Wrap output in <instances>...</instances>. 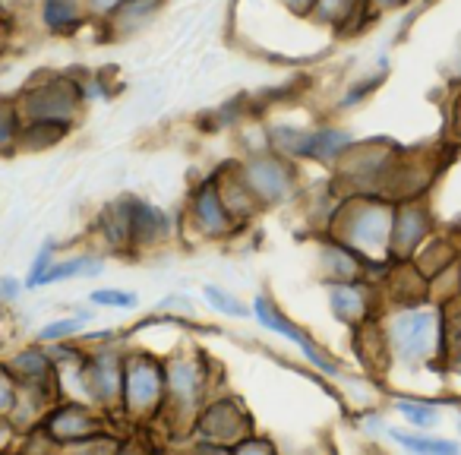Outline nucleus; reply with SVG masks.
Returning <instances> with one entry per match:
<instances>
[{
    "instance_id": "nucleus-8",
    "label": "nucleus",
    "mask_w": 461,
    "mask_h": 455,
    "mask_svg": "<svg viewBox=\"0 0 461 455\" xmlns=\"http://www.w3.org/2000/svg\"><path fill=\"white\" fill-rule=\"evenodd\" d=\"M39 16H41V26L51 35H67L83 26L86 10L79 7V4H70V0H45Z\"/></svg>"
},
{
    "instance_id": "nucleus-25",
    "label": "nucleus",
    "mask_w": 461,
    "mask_h": 455,
    "mask_svg": "<svg viewBox=\"0 0 461 455\" xmlns=\"http://www.w3.org/2000/svg\"><path fill=\"white\" fill-rule=\"evenodd\" d=\"M4 455H29L26 449H10V452H4Z\"/></svg>"
},
{
    "instance_id": "nucleus-3",
    "label": "nucleus",
    "mask_w": 461,
    "mask_h": 455,
    "mask_svg": "<svg viewBox=\"0 0 461 455\" xmlns=\"http://www.w3.org/2000/svg\"><path fill=\"white\" fill-rule=\"evenodd\" d=\"M165 396V367L155 364L146 354H130L123 358V383H121V405L130 414H149L161 405Z\"/></svg>"
},
{
    "instance_id": "nucleus-20",
    "label": "nucleus",
    "mask_w": 461,
    "mask_h": 455,
    "mask_svg": "<svg viewBox=\"0 0 461 455\" xmlns=\"http://www.w3.org/2000/svg\"><path fill=\"white\" fill-rule=\"evenodd\" d=\"M14 405H16V383L4 370V364H0V417H10Z\"/></svg>"
},
{
    "instance_id": "nucleus-18",
    "label": "nucleus",
    "mask_w": 461,
    "mask_h": 455,
    "mask_svg": "<svg viewBox=\"0 0 461 455\" xmlns=\"http://www.w3.org/2000/svg\"><path fill=\"white\" fill-rule=\"evenodd\" d=\"M395 408L402 411L414 427H429V423H436V417H439L436 405H427V402H408V398H398Z\"/></svg>"
},
{
    "instance_id": "nucleus-16",
    "label": "nucleus",
    "mask_w": 461,
    "mask_h": 455,
    "mask_svg": "<svg viewBox=\"0 0 461 455\" xmlns=\"http://www.w3.org/2000/svg\"><path fill=\"white\" fill-rule=\"evenodd\" d=\"M58 263V241H45V244L39 247V253H35L32 259V269H29L26 282H23V291H35L41 288V282H45L48 269Z\"/></svg>"
},
{
    "instance_id": "nucleus-6",
    "label": "nucleus",
    "mask_w": 461,
    "mask_h": 455,
    "mask_svg": "<svg viewBox=\"0 0 461 455\" xmlns=\"http://www.w3.org/2000/svg\"><path fill=\"white\" fill-rule=\"evenodd\" d=\"M253 316H257V320L263 323V329H272V332L285 335V339H291L294 345H301L303 354H307V360H313V364L320 367V370H326V373L339 370V364H335V360H329L326 354H322L320 348H316L313 341H310L307 335H303L301 329L294 326V323L285 320V316L278 314L276 307H272V301H266V297H257V301H253Z\"/></svg>"
},
{
    "instance_id": "nucleus-5",
    "label": "nucleus",
    "mask_w": 461,
    "mask_h": 455,
    "mask_svg": "<svg viewBox=\"0 0 461 455\" xmlns=\"http://www.w3.org/2000/svg\"><path fill=\"white\" fill-rule=\"evenodd\" d=\"M436 323L429 314H420V310H408L402 314L395 323H392V345L402 358H423V354L433 348L436 339Z\"/></svg>"
},
{
    "instance_id": "nucleus-11",
    "label": "nucleus",
    "mask_w": 461,
    "mask_h": 455,
    "mask_svg": "<svg viewBox=\"0 0 461 455\" xmlns=\"http://www.w3.org/2000/svg\"><path fill=\"white\" fill-rule=\"evenodd\" d=\"M102 257H95V253H77V257H67V259H58V263L48 269L45 282H41V288L45 285H58V282H67V278H79V276H98L102 272Z\"/></svg>"
},
{
    "instance_id": "nucleus-15",
    "label": "nucleus",
    "mask_w": 461,
    "mask_h": 455,
    "mask_svg": "<svg viewBox=\"0 0 461 455\" xmlns=\"http://www.w3.org/2000/svg\"><path fill=\"white\" fill-rule=\"evenodd\" d=\"M20 114H16L14 102L0 105V155H14L20 152Z\"/></svg>"
},
{
    "instance_id": "nucleus-2",
    "label": "nucleus",
    "mask_w": 461,
    "mask_h": 455,
    "mask_svg": "<svg viewBox=\"0 0 461 455\" xmlns=\"http://www.w3.org/2000/svg\"><path fill=\"white\" fill-rule=\"evenodd\" d=\"M35 433H39L48 446L73 449V446H83V442L95 440V436H104V423H102L98 408H92V405H86V402H77V398H60V402L41 417Z\"/></svg>"
},
{
    "instance_id": "nucleus-9",
    "label": "nucleus",
    "mask_w": 461,
    "mask_h": 455,
    "mask_svg": "<svg viewBox=\"0 0 461 455\" xmlns=\"http://www.w3.org/2000/svg\"><path fill=\"white\" fill-rule=\"evenodd\" d=\"M193 212H196V222L203 224L209 234H221L228 232L230 224V215L224 209V199L215 193V187L205 184L203 190L196 193V203H193Z\"/></svg>"
},
{
    "instance_id": "nucleus-13",
    "label": "nucleus",
    "mask_w": 461,
    "mask_h": 455,
    "mask_svg": "<svg viewBox=\"0 0 461 455\" xmlns=\"http://www.w3.org/2000/svg\"><path fill=\"white\" fill-rule=\"evenodd\" d=\"M89 323V314H73V316H64V320H51L45 323V326L39 329V345H67V341H73L79 332H83V326Z\"/></svg>"
},
{
    "instance_id": "nucleus-4",
    "label": "nucleus",
    "mask_w": 461,
    "mask_h": 455,
    "mask_svg": "<svg viewBox=\"0 0 461 455\" xmlns=\"http://www.w3.org/2000/svg\"><path fill=\"white\" fill-rule=\"evenodd\" d=\"M0 364H4V370L10 373V379H14L20 392H39V396H51L60 402L58 370H54V360L45 345H39V341L26 345L10 354V358H4Z\"/></svg>"
},
{
    "instance_id": "nucleus-17",
    "label": "nucleus",
    "mask_w": 461,
    "mask_h": 455,
    "mask_svg": "<svg viewBox=\"0 0 461 455\" xmlns=\"http://www.w3.org/2000/svg\"><path fill=\"white\" fill-rule=\"evenodd\" d=\"M89 304L95 307H114V310H133L140 304V297L133 291H121V288H98L89 295Z\"/></svg>"
},
{
    "instance_id": "nucleus-12",
    "label": "nucleus",
    "mask_w": 461,
    "mask_h": 455,
    "mask_svg": "<svg viewBox=\"0 0 461 455\" xmlns=\"http://www.w3.org/2000/svg\"><path fill=\"white\" fill-rule=\"evenodd\" d=\"M389 436L414 455H461V446L455 440H439V436L404 433V430H389Z\"/></svg>"
},
{
    "instance_id": "nucleus-22",
    "label": "nucleus",
    "mask_w": 461,
    "mask_h": 455,
    "mask_svg": "<svg viewBox=\"0 0 461 455\" xmlns=\"http://www.w3.org/2000/svg\"><path fill=\"white\" fill-rule=\"evenodd\" d=\"M16 442H20V433L14 430V423H10L7 417H0V455L16 449Z\"/></svg>"
},
{
    "instance_id": "nucleus-14",
    "label": "nucleus",
    "mask_w": 461,
    "mask_h": 455,
    "mask_svg": "<svg viewBox=\"0 0 461 455\" xmlns=\"http://www.w3.org/2000/svg\"><path fill=\"white\" fill-rule=\"evenodd\" d=\"M67 136L64 127L54 123H23L20 127V152H41V149L54 146Z\"/></svg>"
},
{
    "instance_id": "nucleus-1",
    "label": "nucleus",
    "mask_w": 461,
    "mask_h": 455,
    "mask_svg": "<svg viewBox=\"0 0 461 455\" xmlns=\"http://www.w3.org/2000/svg\"><path fill=\"white\" fill-rule=\"evenodd\" d=\"M83 105L79 83L73 77H48L32 79L26 89L16 96L14 108L23 123H54V127L70 130L77 121V111Z\"/></svg>"
},
{
    "instance_id": "nucleus-7",
    "label": "nucleus",
    "mask_w": 461,
    "mask_h": 455,
    "mask_svg": "<svg viewBox=\"0 0 461 455\" xmlns=\"http://www.w3.org/2000/svg\"><path fill=\"white\" fill-rule=\"evenodd\" d=\"M127 203V222H130V244H155L165 238L167 218L158 205L142 203V199H123Z\"/></svg>"
},
{
    "instance_id": "nucleus-19",
    "label": "nucleus",
    "mask_w": 461,
    "mask_h": 455,
    "mask_svg": "<svg viewBox=\"0 0 461 455\" xmlns=\"http://www.w3.org/2000/svg\"><path fill=\"white\" fill-rule=\"evenodd\" d=\"M205 297H209L212 307L221 310V314H228V316H247V314H250V310H247L238 297L228 295V291L218 288V285H205Z\"/></svg>"
},
{
    "instance_id": "nucleus-21",
    "label": "nucleus",
    "mask_w": 461,
    "mask_h": 455,
    "mask_svg": "<svg viewBox=\"0 0 461 455\" xmlns=\"http://www.w3.org/2000/svg\"><path fill=\"white\" fill-rule=\"evenodd\" d=\"M23 295V282L14 276H0V304H14Z\"/></svg>"
},
{
    "instance_id": "nucleus-23",
    "label": "nucleus",
    "mask_w": 461,
    "mask_h": 455,
    "mask_svg": "<svg viewBox=\"0 0 461 455\" xmlns=\"http://www.w3.org/2000/svg\"><path fill=\"white\" fill-rule=\"evenodd\" d=\"M234 455H272V449L263 446L259 440H247V442H240V446L234 449Z\"/></svg>"
},
{
    "instance_id": "nucleus-10",
    "label": "nucleus",
    "mask_w": 461,
    "mask_h": 455,
    "mask_svg": "<svg viewBox=\"0 0 461 455\" xmlns=\"http://www.w3.org/2000/svg\"><path fill=\"white\" fill-rule=\"evenodd\" d=\"M247 180H250V187L257 190L259 199H278L291 184L288 171H285V168L278 165V161H272V159L257 161V168H253Z\"/></svg>"
},
{
    "instance_id": "nucleus-24",
    "label": "nucleus",
    "mask_w": 461,
    "mask_h": 455,
    "mask_svg": "<svg viewBox=\"0 0 461 455\" xmlns=\"http://www.w3.org/2000/svg\"><path fill=\"white\" fill-rule=\"evenodd\" d=\"M10 41H14V23H10L7 16L0 14V54L7 51Z\"/></svg>"
}]
</instances>
